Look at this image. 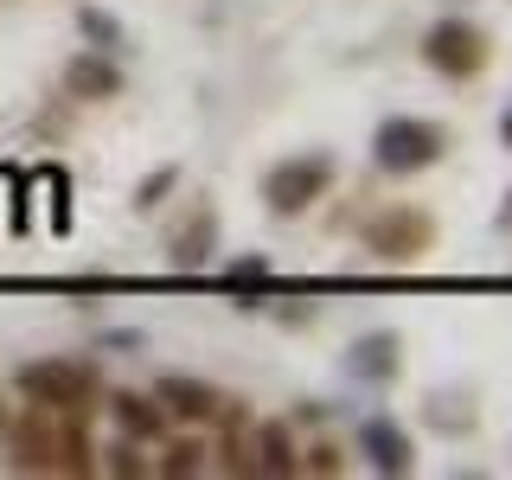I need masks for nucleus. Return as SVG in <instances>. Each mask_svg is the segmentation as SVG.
<instances>
[{
	"instance_id": "obj_22",
	"label": "nucleus",
	"mask_w": 512,
	"mask_h": 480,
	"mask_svg": "<svg viewBox=\"0 0 512 480\" xmlns=\"http://www.w3.org/2000/svg\"><path fill=\"white\" fill-rule=\"evenodd\" d=\"M500 224H512V192H506V212H500Z\"/></svg>"
},
{
	"instance_id": "obj_10",
	"label": "nucleus",
	"mask_w": 512,
	"mask_h": 480,
	"mask_svg": "<svg viewBox=\"0 0 512 480\" xmlns=\"http://www.w3.org/2000/svg\"><path fill=\"white\" fill-rule=\"evenodd\" d=\"M109 416H116V429L135 436V442L167 436V410H160V397H148V391H109Z\"/></svg>"
},
{
	"instance_id": "obj_20",
	"label": "nucleus",
	"mask_w": 512,
	"mask_h": 480,
	"mask_svg": "<svg viewBox=\"0 0 512 480\" xmlns=\"http://www.w3.org/2000/svg\"><path fill=\"white\" fill-rule=\"evenodd\" d=\"M224 282L231 288H263L269 282V256H237V263L224 269Z\"/></svg>"
},
{
	"instance_id": "obj_2",
	"label": "nucleus",
	"mask_w": 512,
	"mask_h": 480,
	"mask_svg": "<svg viewBox=\"0 0 512 480\" xmlns=\"http://www.w3.org/2000/svg\"><path fill=\"white\" fill-rule=\"evenodd\" d=\"M13 384L52 416H84L96 404V391H103L96 365H84V359H26L20 372H13Z\"/></svg>"
},
{
	"instance_id": "obj_15",
	"label": "nucleus",
	"mask_w": 512,
	"mask_h": 480,
	"mask_svg": "<svg viewBox=\"0 0 512 480\" xmlns=\"http://www.w3.org/2000/svg\"><path fill=\"white\" fill-rule=\"evenodd\" d=\"M77 26H84V39L96 45V52H116V45H122V20H116V13H103V7H84V13H77Z\"/></svg>"
},
{
	"instance_id": "obj_6",
	"label": "nucleus",
	"mask_w": 512,
	"mask_h": 480,
	"mask_svg": "<svg viewBox=\"0 0 512 480\" xmlns=\"http://www.w3.org/2000/svg\"><path fill=\"white\" fill-rule=\"evenodd\" d=\"M423 64L442 71V77H474L480 64H487V39H480V26H468V20H442V26H429V39H423Z\"/></svg>"
},
{
	"instance_id": "obj_9",
	"label": "nucleus",
	"mask_w": 512,
	"mask_h": 480,
	"mask_svg": "<svg viewBox=\"0 0 512 480\" xmlns=\"http://www.w3.org/2000/svg\"><path fill=\"white\" fill-rule=\"evenodd\" d=\"M64 90L84 96V103H109V96H122V64L109 52H77L64 64Z\"/></svg>"
},
{
	"instance_id": "obj_4",
	"label": "nucleus",
	"mask_w": 512,
	"mask_h": 480,
	"mask_svg": "<svg viewBox=\"0 0 512 480\" xmlns=\"http://www.w3.org/2000/svg\"><path fill=\"white\" fill-rule=\"evenodd\" d=\"M327 186H333V154H288V160L269 167L263 205L276 218H301L314 199H327Z\"/></svg>"
},
{
	"instance_id": "obj_17",
	"label": "nucleus",
	"mask_w": 512,
	"mask_h": 480,
	"mask_svg": "<svg viewBox=\"0 0 512 480\" xmlns=\"http://www.w3.org/2000/svg\"><path fill=\"white\" fill-rule=\"evenodd\" d=\"M173 180H180V167H160V173H148V180L135 186V199H128V205H135V212H154V205L173 192Z\"/></svg>"
},
{
	"instance_id": "obj_14",
	"label": "nucleus",
	"mask_w": 512,
	"mask_h": 480,
	"mask_svg": "<svg viewBox=\"0 0 512 480\" xmlns=\"http://www.w3.org/2000/svg\"><path fill=\"white\" fill-rule=\"evenodd\" d=\"M39 192H45V212H52V231H64V224H71V173L45 167L39 173Z\"/></svg>"
},
{
	"instance_id": "obj_21",
	"label": "nucleus",
	"mask_w": 512,
	"mask_h": 480,
	"mask_svg": "<svg viewBox=\"0 0 512 480\" xmlns=\"http://www.w3.org/2000/svg\"><path fill=\"white\" fill-rule=\"evenodd\" d=\"M500 135H506V148H512V109H506V122H500Z\"/></svg>"
},
{
	"instance_id": "obj_23",
	"label": "nucleus",
	"mask_w": 512,
	"mask_h": 480,
	"mask_svg": "<svg viewBox=\"0 0 512 480\" xmlns=\"http://www.w3.org/2000/svg\"><path fill=\"white\" fill-rule=\"evenodd\" d=\"M0 436H7V404H0Z\"/></svg>"
},
{
	"instance_id": "obj_16",
	"label": "nucleus",
	"mask_w": 512,
	"mask_h": 480,
	"mask_svg": "<svg viewBox=\"0 0 512 480\" xmlns=\"http://www.w3.org/2000/svg\"><path fill=\"white\" fill-rule=\"evenodd\" d=\"M429 423L436 429H474V404L468 397H429Z\"/></svg>"
},
{
	"instance_id": "obj_18",
	"label": "nucleus",
	"mask_w": 512,
	"mask_h": 480,
	"mask_svg": "<svg viewBox=\"0 0 512 480\" xmlns=\"http://www.w3.org/2000/svg\"><path fill=\"white\" fill-rule=\"evenodd\" d=\"M103 468H109V474H128V480H135V474H148V461H141V442H135V436H122V442H109V455H103Z\"/></svg>"
},
{
	"instance_id": "obj_5",
	"label": "nucleus",
	"mask_w": 512,
	"mask_h": 480,
	"mask_svg": "<svg viewBox=\"0 0 512 480\" xmlns=\"http://www.w3.org/2000/svg\"><path fill=\"white\" fill-rule=\"evenodd\" d=\"M429 244H436V218L416 212V205H391V212H378L365 224V250L378 263H416Z\"/></svg>"
},
{
	"instance_id": "obj_7",
	"label": "nucleus",
	"mask_w": 512,
	"mask_h": 480,
	"mask_svg": "<svg viewBox=\"0 0 512 480\" xmlns=\"http://www.w3.org/2000/svg\"><path fill=\"white\" fill-rule=\"evenodd\" d=\"M359 461L384 480H404L416 468V448H410V429L391 423V416H365L359 423Z\"/></svg>"
},
{
	"instance_id": "obj_3",
	"label": "nucleus",
	"mask_w": 512,
	"mask_h": 480,
	"mask_svg": "<svg viewBox=\"0 0 512 480\" xmlns=\"http://www.w3.org/2000/svg\"><path fill=\"white\" fill-rule=\"evenodd\" d=\"M442 148H448V135L436 122H423V116H384L372 128V160H378V173H391V180H410V173L436 167Z\"/></svg>"
},
{
	"instance_id": "obj_1",
	"label": "nucleus",
	"mask_w": 512,
	"mask_h": 480,
	"mask_svg": "<svg viewBox=\"0 0 512 480\" xmlns=\"http://www.w3.org/2000/svg\"><path fill=\"white\" fill-rule=\"evenodd\" d=\"M13 436V461H20L26 474H90V442L84 429H77V416H64V423H52V410L32 404L20 423H7Z\"/></svg>"
},
{
	"instance_id": "obj_13",
	"label": "nucleus",
	"mask_w": 512,
	"mask_h": 480,
	"mask_svg": "<svg viewBox=\"0 0 512 480\" xmlns=\"http://www.w3.org/2000/svg\"><path fill=\"white\" fill-rule=\"evenodd\" d=\"M212 244H218V212L205 205V212H192V218H186V231L173 237V263H180V269H205Z\"/></svg>"
},
{
	"instance_id": "obj_12",
	"label": "nucleus",
	"mask_w": 512,
	"mask_h": 480,
	"mask_svg": "<svg viewBox=\"0 0 512 480\" xmlns=\"http://www.w3.org/2000/svg\"><path fill=\"white\" fill-rule=\"evenodd\" d=\"M301 461H295V436H288V423H256V436H250V474H269V480H282V474H295Z\"/></svg>"
},
{
	"instance_id": "obj_8",
	"label": "nucleus",
	"mask_w": 512,
	"mask_h": 480,
	"mask_svg": "<svg viewBox=\"0 0 512 480\" xmlns=\"http://www.w3.org/2000/svg\"><path fill=\"white\" fill-rule=\"evenodd\" d=\"M397 372H404V340H397V333H359V340L346 346V378L391 384Z\"/></svg>"
},
{
	"instance_id": "obj_19",
	"label": "nucleus",
	"mask_w": 512,
	"mask_h": 480,
	"mask_svg": "<svg viewBox=\"0 0 512 480\" xmlns=\"http://www.w3.org/2000/svg\"><path fill=\"white\" fill-rule=\"evenodd\" d=\"M199 468H205V442H173L167 461H160V474H173V480H180V474H199Z\"/></svg>"
},
{
	"instance_id": "obj_11",
	"label": "nucleus",
	"mask_w": 512,
	"mask_h": 480,
	"mask_svg": "<svg viewBox=\"0 0 512 480\" xmlns=\"http://www.w3.org/2000/svg\"><path fill=\"white\" fill-rule=\"evenodd\" d=\"M154 397H160V410L167 416H180V423H212L218 416V397H212V384H199V378H160L154 384Z\"/></svg>"
}]
</instances>
